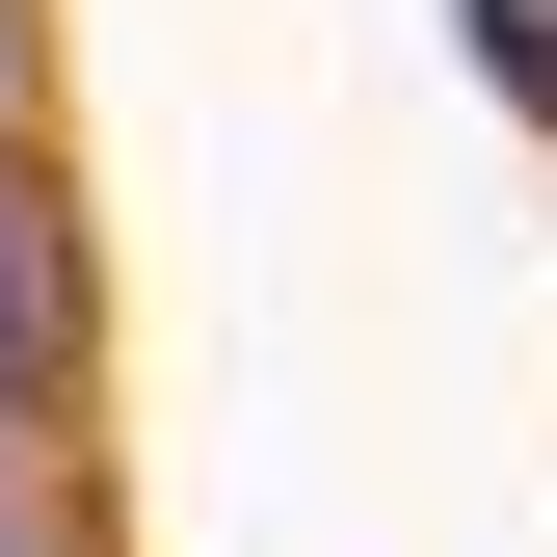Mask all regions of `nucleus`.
<instances>
[{
	"label": "nucleus",
	"mask_w": 557,
	"mask_h": 557,
	"mask_svg": "<svg viewBox=\"0 0 557 557\" xmlns=\"http://www.w3.org/2000/svg\"><path fill=\"white\" fill-rule=\"evenodd\" d=\"M53 345H81V265H53V186L0 160V425L53 398Z\"/></svg>",
	"instance_id": "nucleus-1"
},
{
	"label": "nucleus",
	"mask_w": 557,
	"mask_h": 557,
	"mask_svg": "<svg viewBox=\"0 0 557 557\" xmlns=\"http://www.w3.org/2000/svg\"><path fill=\"white\" fill-rule=\"evenodd\" d=\"M0 451H27V425H0ZM0 557H27V505H0Z\"/></svg>",
	"instance_id": "nucleus-3"
},
{
	"label": "nucleus",
	"mask_w": 557,
	"mask_h": 557,
	"mask_svg": "<svg viewBox=\"0 0 557 557\" xmlns=\"http://www.w3.org/2000/svg\"><path fill=\"white\" fill-rule=\"evenodd\" d=\"M478 53H505V81H557V0H478Z\"/></svg>",
	"instance_id": "nucleus-2"
}]
</instances>
